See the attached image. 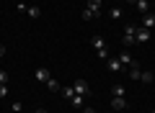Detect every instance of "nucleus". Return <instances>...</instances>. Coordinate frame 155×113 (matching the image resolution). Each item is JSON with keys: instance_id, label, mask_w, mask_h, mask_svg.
<instances>
[{"instance_id": "10", "label": "nucleus", "mask_w": 155, "mask_h": 113, "mask_svg": "<svg viewBox=\"0 0 155 113\" xmlns=\"http://www.w3.org/2000/svg\"><path fill=\"white\" fill-rule=\"evenodd\" d=\"M134 8L140 11V16H145V13H150V3H147V0H137V3H134Z\"/></svg>"}, {"instance_id": "15", "label": "nucleus", "mask_w": 155, "mask_h": 113, "mask_svg": "<svg viewBox=\"0 0 155 113\" xmlns=\"http://www.w3.org/2000/svg\"><path fill=\"white\" fill-rule=\"evenodd\" d=\"M109 16H111V18H116V21H119V18L124 16V11H122V8H119V5H114V8H111V11H109Z\"/></svg>"}, {"instance_id": "13", "label": "nucleus", "mask_w": 155, "mask_h": 113, "mask_svg": "<svg viewBox=\"0 0 155 113\" xmlns=\"http://www.w3.org/2000/svg\"><path fill=\"white\" fill-rule=\"evenodd\" d=\"M153 80H155V75H153V72H140V82H145V85H150Z\"/></svg>"}, {"instance_id": "2", "label": "nucleus", "mask_w": 155, "mask_h": 113, "mask_svg": "<svg viewBox=\"0 0 155 113\" xmlns=\"http://www.w3.org/2000/svg\"><path fill=\"white\" fill-rule=\"evenodd\" d=\"M134 31H137L134 23H127V26H124V36H122L124 46H132V44H134Z\"/></svg>"}, {"instance_id": "25", "label": "nucleus", "mask_w": 155, "mask_h": 113, "mask_svg": "<svg viewBox=\"0 0 155 113\" xmlns=\"http://www.w3.org/2000/svg\"><path fill=\"white\" fill-rule=\"evenodd\" d=\"M0 57H5V46L3 44H0Z\"/></svg>"}, {"instance_id": "28", "label": "nucleus", "mask_w": 155, "mask_h": 113, "mask_svg": "<svg viewBox=\"0 0 155 113\" xmlns=\"http://www.w3.org/2000/svg\"><path fill=\"white\" fill-rule=\"evenodd\" d=\"M150 113H155V111H150Z\"/></svg>"}, {"instance_id": "26", "label": "nucleus", "mask_w": 155, "mask_h": 113, "mask_svg": "<svg viewBox=\"0 0 155 113\" xmlns=\"http://www.w3.org/2000/svg\"><path fill=\"white\" fill-rule=\"evenodd\" d=\"M36 113H47V111H44V108H39V111H36Z\"/></svg>"}, {"instance_id": "19", "label": "nucleus", "mask_w": 155, "mask_h": 113, "mask_svg": "<svg viewBox=\"0 0 155 113\" xmlns=\"http://www.w3.org/2000/svg\"><path fill=\"white\" fill-rule=\"evenodd\" d=\"M109 57H111V54H109V49H98V59H109Z\"/></svg>"}, {"instance_id": "22", "label": "nucleus", "mask_w": 155, "mask_h": 113, "mask_svg": "<svg viewBox=\"0 0 155 113\" xmlns=\"http://www.w3.org/2000/svg\"><path fill=\"white\" fill-rule=\"evenodd\" d=\"M11 108H13V113H18V111H23V105H21V103H18V100H16V103H13V105H11Z\"/></svg>"}, {"instance_id": "21", "label": "nucleus", "mask_w": 155, "mask_h": 113, "mask_svg": "<svg viewBox=\"0 0 155 113\" xmlns=\"http://www.w3.org/2000/svg\"><path fill=\"white\" fill-rule=\"evenodd\" d=\"M93 18H96V16L88 11V8H85V11H83V21H93Z\"/></svg>"}, {"instance_id": "3", "label": "nucleus", "mask_w": 155, "mask_h": 113, "mask_svg": "<svg viewBox=\"0 0 155 113\" xmlns=\"http://www.w3.org/2000/svg\"><path fill=\"white\" fill-rule=\"evenodd\" d=\"M150 39H153V31L137 26V31H134V41H137V44H145V41H150Z\"/></svg>"}, {"instance_id": "29", "label": "nucleus", "mask_w": 155, "mask_h": 113, "mask_svg": "<svg viewBox=\"0 0 155 113\" xmlns=\"http://www.w3.org/2000/svg\"><path fill=\"white\" fill-rule=\"evenodd\" d=\"M153 36H155V31H153Z\"/></svg>"}, {"instance_id": "23", "label": "nucleus", "mask_w": 155, "mask_h": 113, "mask_svg": "<svg viewBox=\"0 0 155 113\" xmlns=\"http://www.w3.org/2000/svg\"><path fill=\"white\" fill-rule=\"evenodd\" d=\"M8 95V85H0V98H5Z\"/></svg>"}, {"instance_id": "24", "label": "nucleus", "mask_w": 155, "mask_h": 113, "mask_svg": "<svg viewBox=\"0 0 155 113\" xmlns=\"http://www.w3.org/2000/svg\"><path fill=\"white\" fill-rule=\"evenodd\" d=\"M83 113H96V111H93L91 105H85V108H83Z\"/></svg>"}, {"instance_id": "27", "label": "nucleus", "mask_w": 155, "mask_h": 113, "mask_svg": "<svg viewBox=\"0 0 155 113\" xmlns=\"http://www.w3.org/2000/svg\"><path fill=\"white\" fill-rule=\"evenodd\" d=\"M119 3H122V0H114V5H119Z\"/></svg>"}, {"instance_id": "18", "label": "nucleus", "mask_w": 155, "mask_h": 113, "mask_svg": "<svg viewBox=\"0 0 155 113\" xmlns=\"http://www.w3.org/2000/svg\"><path fill=\"white\" fill-rule=\"evenodd\" d=\"M28 18H39V16H41V11H39V8H28Z\"/></svg>"}, {"instance_id": "12", "label": "nucleus", "mask_w": 155, "mask_h": 113, "mask_svg": "<svg viewBox=\"0 0 155 113\" xmlns=\"http://www.w3.org/2000/svg\"><path fill=\"white\" fill-rule=\"evenodd\" d=\"M91 44H93L96 52H98V49H109V46H106V41H104L101 36H91Z\"/></svg>"}, {"instance_id": "14", "label": "nucleus", "mask_w": 155, "mask_h": 113, "mask_svg": "<svg viewBox=\"0 0 155 113\" xmlns=\"http://www.w3.org/2000/svg\"><path fill=\"white\" fill-rule=\"evenodd\" d=\"M124 93H127L124 85H114V87H111V95H114V98H124Z\"/></svg>"}, {"instance_id": "8", "label": "nucleus", "mask_w": 155, "mask_h": 113, "mask_svg": "<svg viewBox=\"0 0 155 113\" xmlns=\"http://www.w3.org/2000/svg\"><path fill=\"white\" fill-rule=\"evenodd\" d=\"M119 62H122L124 67H132V64H134V57H132L129 52H122V54H119Z\"/></svg>"}, {"instance_id": "11", "label": "nucleus", "mask_w": 155, "mask_h": 113, "mask_svg": "<svg viewBox=\"0 0 155 113\" xmlns=\"http://www.w3.org/2000/svg\"><path fill=\"white\" fill-rule=\"evenodd\" d=\"M70 103H72V108H85V98H83V95H78V93L70 98Z\"/></svg>"}, {"instance_id": "20", "label": "nucleus", "mask_w": 155, "mask_h": 113, "mask_svg": "<svg viewBox=\"0 0 155 113\" xmlns=\"http://www.w3.org/2000/svg\"><path fill=\"white\" fill-rule=\"evenodd\" d=\"M0 85H8V72L0 70Z\"/></svg>"}, {"instance_id": "9", "label": "nucleus", "mask_w": 155, "mask_h": 113, "mask_svg": "<svg viewBox=\"0 0 155 113\" xmlns=\"http://www.w3.org/2000/svg\"><path fill=\"white\" fill-rule=\"evenodd\" d=\"M111 108H114V111H124V108H127V100H124V98H111Z\"/></svg>"}, {"instance_id": "16", "label": "nucleus", "mask_w": 155, "mask_h": 113, "mask_svg": "<svg viewBox=\"0 0 155 113\" xmlns=\"http://www.w3.org/2000/svg\"><path fill=\"white\" fill-rule=\"evenodd\" d=\"M60 93H62V95L67 98V100H70V98L75 95V87H72V85H67V87H60Z\"/></svg>"}, {"instance_id": "17", "label": "nucleus", "mask_w": 155, "mask_h": 113, "mask_svg": "<svg viewBox=\"0 0 155 113\" xmlns=\"http://www.w3.org/2000/svg\"><path fill=\"white\" fill-rule=\"evenodd\" d=\"M47 87H49V90H52V93H57V90H60V87H62V85H60V82H57V80H54V77H49V80H47Z\"/></svg>"}, {"instance_id": "1", "label": "nucleus", "mask_w": 155, "mask_h": 113, "mask_svg": "<svg viewBox=\"0 0 155 113\" xmlns=\"http://www.w3.org/2000/svg\"><path fill=\"white\" fill-rule=\"evenodd\" d=\"M72 87H75L78 95H83V98H88V95H91V82H88V80H83V77H78V80L72 82Z\"/></svg>"}, {"instance_id": "4", "label": "nucleus", "mask_w": 155, "mask_h": 113, "mask_svg": "<svg viewBox=\"0 0 155 113\" xmlns=\"http://www.w3.org/2000/svg\"><path fill=\"white\" fill-rule=\"evenodd\" d=\"M106 67H109V72H124L127 70V67L119 62V57H109V59H106Z\"/></svg>"}, {"instance_id": "5", "label": "nucleus", "mask_w": 155, "mask_h": 113, "mask_svg": "<svg viewBox=\"0 0 155 113\" xmlns=\"http://www.w3.org/2000/svg\"><path fill=\"white\" fill-rule=\"evenodd\" d=\"M140 26L147 28V31H155V13H145L142 21H140Z\"/></svg>"}, {"instance_id": "7", "label": "nucleus", "mask_w": 155, "mask_h": 113, "mask_svg": "<svg viewBox=\"0 0 155 113\" xmlns=\"http://www.w3.org/2000/svg\"><path fill=\"white\" fill-rule=\"evenodd\" d=\"M34 77H36V82H44V85H47V80H49V70H47V67H36V75H34Z\"/></svg>"}, {"instance_id": "6", "label": "nucleus", "mask_w": 155, "mask_h": 113, "mask_svg": "<svg viewBox=\"0 0 155 113\" xmlns=\"http://www.w3.org/2000/svg\"><path fill=\"white\" fill-rule=\"evenodd\" d=\"M85 8H88V11L98 18V16H101V8H104V3H101V0H88V5H85Z\"/></svg>"}]
</instances>
